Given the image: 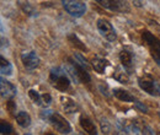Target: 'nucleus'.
Returning a JSON list of instances; mask_svg holds the SVG:
<instances>
[{
  "mask_svg": "<svg viewBox=\"0 0 160 135\" xmlns=\"http://www.w3.org/2000/svg\"><path fill=\"white\" fill-rule=\"evenodd\" d=\"M155 61H157V63H158V65H159L160 66V57L158 59H155Z\"/></svg>",
  "mask_w": 160,
  "mask_h": 135,
  "instance_id": "bb28decb",
  "label": "nucleus"
},
{
  "mask_svg": "<svg viewBox=\"0 0 160 135\" xmlns=\"http://www.w3.org/2000/svg\"><path fill=\"white\" fill-rule=\"evenodd\" d=\"M138 84L142 90L148 92L152 96H159L160 92V85H158L149 75H144L138 79Z\"/></svg>",
  "mask_w": 160,
  "mask_h": 135,
  "instance_id": "6e6552de",
  "label": "nucleus"
},
{
  "mask_svg": "<svg viewBox=\"0 0 160 135\" xmlns=\"http://www.w3.org/2000/svg\"><path fill=\"white\" fill-rule=\"evenodd\" d=\"M133 2L136 4V6H138V7H140L142 6V4H143V1L142 0H133Z\"/></svg>",
  "mask_w": 160,
  "mask_h": 135,
  "instance_id": "a878e982",
  "label": "nucleus"
},
{
  "mask_svg": "<svg viewBox=\"0 0 160 135\" xmlns=\"http://www.w3.org/2000/svg\"><path fill=\"white\" fill-rule=\"evenodd\" d=\"M20 7L22 9V11H23L25 14H27L28 16H36V15H37V12H36V10L33 9V6H32L30 2H27V1H21Z\"/></svg>",
  "mask_w": 160,
  "mask_h": 135,
  "instance_id": "412c9836",
  "label": "nucleus"
},
{
  "mask_svg": "<svg viewBox=\"0 0 160 135\" xmlns=\"http://www.w3.org/2000/svg\"><path fill=\"white\" fill-rule=\"evenodd\" d=\"M134 104H136V108H137V109H139L140 112H143V113H148V107H147L145 104H143L142 102L136 101V102H134Z\"/></svg>",
  "mask_w": 160,
  "mask_h": 135,
  "instance_id": "b1692460",
  "label": "nucleus"
},
{
  "mask_svg": "<svg viewBox=\"0 0 160 135\" xmlns=\"http://www.w3.org/2000/svg\"><path fill=\"white\" fill-rule=\"evenodd\" d=\"M0 133L1 134H14V129L9 123H6L5 120H1L0 122Z\"/></svg>",
  "mask_w": 160,
  "mask_h": 135,
  "instance_id": "4be33fe9",
  "label": "nucleus"
},
{
  "mask_svg": "<svg viewBox=\"0 0 160 135\" xmlns=\"http://www.w3.org/2000/svg\"><path fill=\"white\" fill-rule=\"evenodd\" d=\"M105 9H108L115 12H129L131 7L127 0H95Z\"/></svg>",
  "mask_w": 160,
  "mask_h": 135,
  "instance_id": "423d86ee",
  "label": "nucleus"
},
{
  "mask_svg": "<svg viewBox=\"0 0 160 135\" xmlns=\"http://www.w3.org/2000/svg\"><path fill=\"white\" fill-rule=\"evenodd\" d=\"M15 118H16L18 124L22 128H28L30 124H31V117L28 116V113H26L23 111H21L18 114H15Z\"/></svg>",
  "mask_w": 160,
  "mask_h": 135,
  "instance_id": "a211bd4d",
  "label": "nucleus"
},
{
  "mask_svg": "<svg viewBox=\"0 0 160 135\" xmlns=\"http://www.w3.org/2000/svg\"><path fill=\"white\" fill-rule=\"evenodd\" d=\"M159 117H160V113H159Z\"/></svg>",
  "mask_w": 160,
  "mask_h": 135,
  "instance_id": "c85d7f7f",
  "label": "nucleus"
},
{
  "mask_svg": "<svg viewBox=\"0 0 160 135\" xmlns=\"http://www.w3.org/2000/svg\"><path fill=\"white\" fill-rule=\"evenodd\" d=\"M6 108L9 109V112H10V113H14V112H15V109H16V104L14 103L12 98L8 101V103H6Z\"/></svg>",
  "mask_w": 160,
  "mask_h": 135,
  "instance_id": "393cba45",
  "label": "nucleus"
},
{
  "mask_svg": "<svg viewBox=\"0 0 160 135\" xmlns=\"http://www.w3.org/2000/svg\"><path fill=\"white\" fill-rule=\"evenodd\" d=\"M0 61H1V63H0L1 74H2V75H11V74H12V65L10 64V61L6 60L4 57L0 58Z\"/></svg>",
  "mask_w": 160,
  "mask_h": 135,
  "instance_id": "aec40b11",
  "label": "nucleus"
},
{
  "mask_svg": "<svg viewBox=\"0 0 160 135\" xmlns=\"http://www.w3.org/2000/svg\"><path fill=\"white\" fill-rule=\"evenodd\" d=\"M21 61L28 70H33L40 65V58L35 52H25L21 54Z\"/></svg>",
  "mask_w": 160,
  "mask_h": 135,
  "instance_id": "1a4fd4ad",
  "label": "nucleus"
},
{
  "mask_svg": "<svg viewBox=\"0 0 160 135\" xmlns=\"http://www.w3.org/2000/svg\"><path fill=\"white\" fill-rule=\"evenodd\" d=\"M142 39L144 41V43L148 46L152 55L154 59H158L160 57V39L154 36L152 32L144 30L142 31Z\"/></svg>",
  "mask_w": 160,
  "mask_h": 135,
  "instance_id": "7ed1b4c3",
  "label": "nucleus"
},
{
  "mask_svg": "<svg viewBox=\"0 0 160 135\" xmlns=\"http://www.w3.org/2000/svg\"><path fill=\"white\" fill-rule=\"evenodd\" d=\"M49 82L59 91H67L70 87V79L68 74L59 66L52 68L49 73Z\"/></svg>",
  "mask_w": 160,
  "mask_h": 135,
  "instance_id": "f257e3e1",
  "label": "nucleus"
},
{
  "mask_svg": "<svg viewBox=\"0 0 160 135\" xmlns=\"http://www.w3.org/2000/svg\"><path fill=\"white\" fill-rule=\"evenodd\" d=\"M68 71L72 75L73 80H75V81H81L82 84H90V81H91V77H90L88 69L85 66L80 65L75 60H69Z\"/></svg>",
  "mask_w": 160,
  "mask_h": 135,
  "instance_id": "f03ea898",
  "label": "nucleus"
},
{
  "mask_svg": "<svg viewBox=\"0 0 160 135\" xmlns=\"http://www.w3.org/2000/svg\"><path fill=\"white\" fill-rule=\"evenodd\" d=\"M0 90H1V96L4 98H8V99L14 98L18 94V90L14 86V84H11L10 81H8L4 77L0 79Z\"/></svg>",
  "mask_w": 160,
  "mask_h": 135,
  "instance_id": "9b49d317",
  "label": "nucleus"
},
{
  "mask_svg": "<svg viewBox=\"0 0 160 135\" xmlns=\"http://www.w3.org/2000/svg\"><path fill=\"white\" fill-rule=\"evenodd\" d=\"M91 65L94 68V70L99 74H103L107 69V66L110 65L108 60H106L105 58H100V57H95L91 60Z\"/></svg>",
  "mask_w": 160,
  "mask_h": 135,
  "instance_id": "4468645a",
  "label": "nucleus"
},
{
  "mask_svg": "<svg viewBox=\"0 0 160 135\" xmlns=\"http://www.w3.org/2000/svg\"><path fill=\"white\" fill-rule=\"evenodd\" d=\"M98 30L101 33V36L105 39H107L108 42H115L117 39V33L116 30L113 28L112 23L110 21L105 19L98 20Z\"/></svg>",
  "mask_w": 160,
  "mask_h": 135,
  "instance_id": "0eeeda50",
  "label": "nucleus"
},
{
  "mask_svg": "<svg viewBox=\"0 0 160 135\" xmlns=\"http://www.w3.org/2000/svg\"><path fill=\"white\" fill-rule=\"evenodd\" d=\"M63 7L73 17H81L86 11V5L79 0H62Z\"/></svg>",
  "mask_w": 160,
  "mask_h": 135,
  "instance_id": "20e7f679",
  "label": "nucleus"
},
{
  "mask_svg": "<svg viewBox=\"0 0 160 135\" xmlns=\"http://www.w3.org/2000/svg\"><path fill=\"white\" fill-rule=\"evenodd\" d=\"M159 96H160V92H159Z\"/></svg>",
  "mask_w": 160,
  "mask_h": 135,
  "instance_id": "cd10ccee",
  "label": "nucleus"
},
{
  "mask_svg": "<svg viewBox=\"0 0 160 135\" xmlns=\"http://www.w3.org/2000/svg\"><path fill=\"white\" fill-rule=\"evenodd\" d=\"M68 42L70 43V46H73V47L77 48V49H80V51H82V52H86V51H88L86 46L80 41V38L75 33H70V35L68 36Z\"/></svg>",
  "mask_w": 160,
  "mask_h": 135,
  "instance_id": "6ab92c4d",
  "label": "nucleus"
},
{
  "mask_svg": "<svg viewBox=\"0 0 160 135\" xmlns=\"http://www.w3.org/2000/svg\"><path fill=\"white\" fill-rule=\"evenodd\" d=\"M120 61L128 73H131V71L133 70V55L131 54V52H128V51H126V49L121 51Z\"/></svg>",
  "mask_w": 160,
  "mask_h": 135,
  "instance_id": "f8f14e48",
  "label": "nucleus"
},
{
  "mask_svg": "<svg viewBox=\"0 0 160 135\" xmlns=\"http://www.w3.org/2000/svg\"><path fill=\"white\" fill-rule=\"evenodd\" d=\"M112 92H113L115 97L118 98L122 102H136V97L133 96L129 91H127V90H123V89H115Z\"/></svg>",
  "mask_w": 160,
  "mask_h": 135,
  "instance_id": "dca6fc26",
  "label": "nucleus"
},
{
  "mask_svg": "<svg viewBox=\"0 0 160 135\" xmlns=\"http://www.w3.org/2000/svg\"><path fill=\"white\" fill-rule=\"evenodd\" d=\"M48 120L49 123L54 127V129L57 132H59L62 134H69L72 132V127L70 124L65 120L64 117H62L59 113H56V112H51V114L48 117Z\"/></svg>",
  "mask_w": 160,
  "mask_h": 135,
  "instance_id": "39448f33",
  "label": "nucleus"
},
{
  "mask_svg": "<svg viewBox=\"0 0 160 135\" xmlns=\"http://www.w3.org/2000/svg\"><path fill=\"white\" fill-rule=\"evenodd\" d=\"M113 79L121 84H129V75L126 71V69H122L121 66H117L113 71Z\"/></svg>",
  "mask_w": 160,
  "mask_h": 135,
  "instance_id": "f3484780",
  "label": "nucleus"
},
{
  "mask_svg": "<svg viewBox=\"0 0 160 135\" xmlns=\"http://www.w3.org/2000/svg\"><path fill=\"white\" fill-rule=\"evenodd\" d=\"M28 96L33 101L35 104L40 106V107H48L52 102V97L49 94H38L36 90H30L28 91Z\"/></svg>",
  "mask_w": 160,
  "mask_h": 135,
  "instance_id": "9d476101",
  "label": "nucleus"
},
{
  "mask_svg": "<svg viewBox=\"0 0 160 135\" xmlns=\"http://www.w3.org/2000/svg\"><path fill=\"white\" fill-rule=\"evenodd\" d=\"M79 122H80L81 128H82L88 134L95 135L96 133H98V129H96V127H95L94 122H92L90 118H88L86 116H80Z\"/></svg>",
  "mask_w": 160,
  "mask_h": 135,
  "instance_id": "ddd939ff",
  "label": "nucleus"
},
{
  "mask_svg": "<svg viewBox=\"0 0 160 135\" xmlns=\"http://www.w3.org/2000/svg\"><path fill=\"white\" fill-rule=\"evenodd\" d=\"M60 101H62V106L64 108V111L69 114L72 113H75L78 111V104L75 103L74 99H72L70 97H67V96H62L60 97Z\"/></svg>",
  "mask_w": 160,
  "mask_h": 135,
  "instance_id": "2eb2a0df",
  "label": "nucleus"
},
{
  "mask_svg": "<svg viewBox=\"0 0 160 135\" xmlns=\"http://www.w3.org/2000/svg\"><path fill=\"white\" fill-rule=\"evenodd\" d=\"M101 127H102V132H103V134H105V133H110V132H111V125L108 124V122H107V120L102 119V120H101Z\"/></svg>",
  "mask_w": 160,
  "mask_h": 135,
  "instance_id": "5701e85b",
  "label": "nucleus"
}]
</instances>
